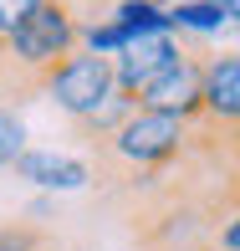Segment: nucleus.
Segmentation results:
<instances>
[{"mask_svg":"<svg viewBox=\"0 0 240 251\" xmlns=\"http://www.w3.org/2000/svg\"><path fill=\"white\" fill-rule=\"evenodd\" d=\"M77 31H82V5H77V0H41L26 16V26H21L16 36H5L26 102L46 93V77L77 51Z\"/></svg>","mask_w":240,"mask_h":251,"instance_id":"nucleus-1","label":"nucleus"},{"mask_svg":"<svg viewBox=\"0 0 240 251\" xmlns=\"http://www.w3.org/2000/svg\"><path fill=\"white\" fill-rule=\"evenodd\" d=\"M46 98H56V108L66 118H87L112 98V62L92 51H72L62 67L46 77Z\"/></svg>","mask_w":240,"mask_h":251,"instance_id":"nucleus-2","label":"nucleus"},{"mask_svg":"<svg viewBox=\"0 0 240 251\" xmlns=\"http://www.w3.org/2000/svg\"><path fill=\"white\" fill-rule=\"evenodd\" d=\"M204 118H220V123H240V56L235 51H210L199 77V108Z\"/></svg>","mask_w":240,"mask_h":251,"instance_id":"nucleus-3","label":"nucleus"},{"mask_svg":"<svg viewBox=\"0 0 240 251\" xmlns=\"http://www.w3.org/2000/svg\"><path fill=\"white\" fill-rule=\"evenodd\" d=\"M16 175L31 179V185H46V190H82L92 185V169L82 159H66V154H51V149H26L16 159Z\"/></svg>","mask_w":240,"mask_h":251,"instance_id":"nucleus-4","label":"nucleus"},{"mask_svg":"<svg viewBox=\"0 0 240 251\" xmlns=\"http://www.w3.org/2000/svg\"><path fill=\"white\" fill-rule=\"evenodd\" d=\"M0 251H62V241H56V231L36 221H10L0 226Z\"/></svg>","mask_w":240,"mask_h":251,"instance_id":"nucleus-5","label":"nucleus"},{"mask_svg":"<svg viewBox=\"0 0 240 251\" xmlns=\"http://www.w3.org/2000/svg\"><path fill=\"white\" fill-rule=\"evenodd\" d=\"M26 154V123L16 108H0V164H16Z\"/></svg>","mask_w":240,"mask_h":251,"instance_id":"nucleus-6","label":"nucleus"},{"mask_svg":"<svg viewBox=\"0 0 240 251\" xmlns=\"http://www.w3.org/2000/svg\"><path fill=\"white\" fill-rule=\"evenodd\" d=\"M36 5H41V0H0V36H16Z\"/></svg>","mask_w":240,"mask_h":251,"instance_id":"nucleus-7","label":"nucleus"},{"mask_svg":"<svg viewBox=\"0 0 240 251\" xmlns=\"http://www.w3.org/2000/svg\"><path fill=\"white\" fill-rule=\"evenodd\" d=\"M62 251H66V246H62ZM72 251H87V246H72Z\"/></svg>","mask_w":240,"mask_h":251,"instance_id":"nucleus-8","label":"nucleus"}]
</instances>
